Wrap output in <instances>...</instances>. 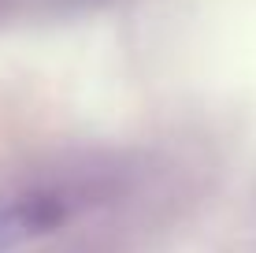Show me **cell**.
I'll return each instance as SVG.
<instances>
[{
  "label": "cell",
  "mask_w": 256,
  "mask_h": 253,
  "mask_svg": "<svg viewBox=\"0 0 256 253\" xmlns=\"http://www.w3.org/2000/svg\"><path fill=\"white\" fill-rule=\"evenodd\" d=\"M67 220V201L60 194H22L0 205V249H15L38 234L56 231Z\"/></svg>",
  "instance_id": "1"
}]
</instances>
